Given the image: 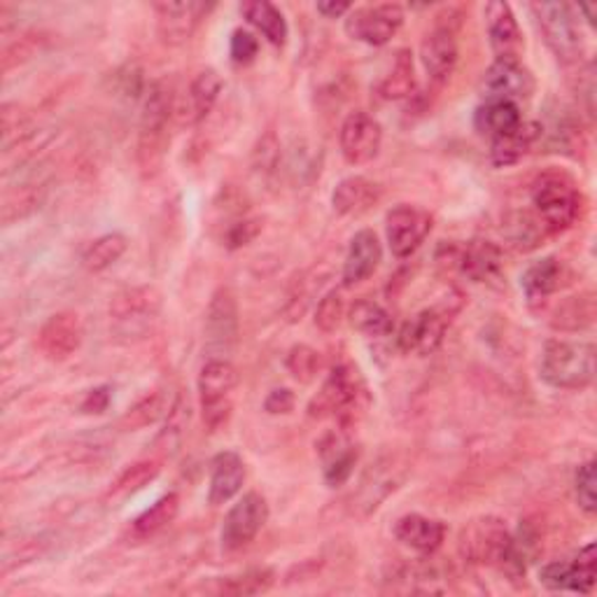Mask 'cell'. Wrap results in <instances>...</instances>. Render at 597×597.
Returning a JSON list of instances; mask_svg holds the SVG:
<instances>
[{"mask_svg":"<svg viewBox=\"0 0 597 597\" xmlns=\"http://www.w3.org/2000/svg\"><path fill=\"white\" fill-rule=\"evenodd\" d=\"M542 379L555 390H586L595 381V343L551 339L542 353Z\"/></svg>","mask_w":597,"mask_h":597,"instance_id":"1","label":"cell"},{"mask_svg":"<svg viewBox=\"0 0 597 597\" xmlns=\"http://www.w3.org/2000/svg\"><path fill=\"white\" fill-rule=\"evenodd\" d=\"M159 316L161 295L152 285L125 287L110 301V329L121 343H138L148 339Z\"/></svg>","mask_w":597,"mask_h":597,"instance_id":"2","label":"cell"},{"mask_svg":"<svg viewBox=\"0 0 597 597\" xmlns=\"http://www.w3.org/2000/svg\"><path fill=\"white\" fill-rule=\"evenodd\" d=\"M173 113H175V94L171 82L167 79L152 82L146 92V100H142V117H140L138 157L142 169H152L159 163L169 140L167 129Z\"/></svg>","mask_w":597,"mask_h":597,"instance_id":"3","label":"cell"},{"mask_svg":"<svg viewBox=\"0 0 597 597\" xmlns=\"http://www.w3.org/2000/svg\"><path fill=\"white\" fill-rule=\"evenodd\" d=\"M364 385L358 369L350 364L334 366L324 379L320 393L308 404L311 418H339L341 425H350L362 414Z\"/></svg>","mask_w":597,"mask_h":597,"instance_id":"4","label":"cell"},{"mask_svg":"<svg viewBox=\"0 0 597 597\" xmlns=\"http://www.w3.org/2000/svg\"><path fill=\"white\" fill-rule=\"evenodd\" d=\"M534 19L546 40L548 50L565 66L582 64L586 45L576 6L569 3H532Z\"/></svg>","mask_w":597,"mask_h":597,"instance_id":"5","label":"cell"},{"mask_svg":"<svg viewBox=\"0 0 597 597\" xmlns=\"http://www.w3.org/2000/svg\"><path fill=\"white\" fill-rule=\"evenodd\" d=\"M532 205L548 234L565 232L582 213V194L563 173H544L532 184Z\"/></svg>","mask_w":597,"mask_h":597,"instance_id":"6","label":"cell"},{"mask_svg":"<svg viewBox=\"0 0 597 597\" xmlns=\"http://www.w3.org/2000/svg\"><path fill=\"white\" fill-rule=\"evenodd\" d=\"M199 397L203 425L211 431L222 429L232 418V395L238 385V372L230 360L209 358L199 372Z\"/></svg>","mask_w":597,"mask_h":597,"instance_id":"7","label":"cell"},{"mask_svg":"<svg viewBox=\"0 0 597 597\" xmlns=\"http://www.w3.org/2000/svg\"><path fill=\"white\" fill-rule=\"evenodd\" d=\"M509 527L498 516H479L458 532V553L465 563L500 567L511 548Z\"/></svg>","mask_w":597,"mask_h":597,"instance_id":"8","label":"cell"},{"mask_svg":"<svg viewBox=\"0 0 597 597\" xmlns=\"http://www.w3.org/2000/svg\"><path fill=\"white\" fill-rule=\"evenodd\" d=\"M241 334L238 301L230 287H220L205 313V353L209 358L230 360Z\"/></svg>","mask_w":597,"mask_h":597,"instance_id":"9","label":"cell"},{"mask_svg":"<svg viewBox=\"0 0 597 597\" xmlns=\"http://www.w3.org/2000/svg\"><path fill=\"white\" fill-rule=\"evenodd\" d=\"M404 24V8L397 3H381L350 10L345 17V33L369 47H383L397 35Z\"/></svg>","mask_w":597,"mask_h":597,"instance_id":"10","label":"cell"},{"mask_svg":"<svg viewBox=\"0 0 597 597\" xmlns=\"http://www.w3.org/2000/svg\"><path fill=\"white\" fill-rule=\"evenodd\" d=\"M269 521V502L259 492H245V495L230 509L222 525V548L241 551L255 542L257 534Z\"/></svg>","mask_w":597,"mask_h":597,"instance_id":"11","label":"cell"},{"mask_svg":"<svg viewBox=\"0 0 597 597\" xmlns=\"http://www.w3.org/2000/svg\"><path fill=\"white\" fill-rule=\"evenodd\" d=\"M431 232V215L420 205H395L385 217V236L390 250L397 259L414 255Z\"/></svg>","mask_w":597,"mask_h":597,"instance_id":"12","label":"cell"},{"mask_svg":"<svg viewBox=\"0 0 597 597\" xmlns=\"http://www.w3.org/2000/svg\"><path fill=\"white\" fill-rule=\"evenodd\" d=\"M339 146L350 167H364L374 161L383 146V127L369 113H350L339 131Z\"/></svg>","mask_w":597,"mask_h":597,"instance_id":"13","label":"cell"},{"mask_svg":"<svg viewBox=\"0 0 597 597\" xmlns=\"http://www.w3.org/2000/svg\"><path fill=\"white\" fill-rule=\"evenodd\" d=\"M211 10L213 3H201V0H169V3H154L159 38L167 45L188 43Z\"/></svg>","mask_w":597,"mask_h":597,"instance_id":"14","label":"cell"},{"mask_svg":"<svg viewBox=\"0 0 597 597\" xmlns=\"http://www.w3.org/2000/svg\"><path fill=\"white\" fill-rule=\"evenodd\" d=\"M448 322H450V311H446V308L441 306L427 308V311L404 322V327L399 329L397 343L408 355L411 353L423 355V358L431 355L444 343Z\"/></svg>","mask_w":597,"mask_h":597,"instance_id":"15","label":"cell"},{"mask_svg":"<svg viewBox=\"0 0 597 597\" xmlns=\"http://www.w3.org/2000/svg\"><path fill=\"white\" fill-rule=\"evenodd\" d=\"M82 339H85V329H82L79 316L73 311H61L40 327L38 348L47 360L64 362L77 353Z\"/></svg>","mask_w":597,"mask_h":597,"instance_id":"16","label":"cell"},{"mask_svg":"<svg viewBox=\"0 0 597 597\" xmlns=\"http://www.w3.org/2000/svg\"><path fill=\"white\" fill-rule=\"evenodd\" d=\"M483 87L488 98H502L516 103L521 98H530L534 92V77L521 64V58H495L486 71Z\"/></svg>","mask_w":597,"mask_h":597,"instance_id":"17","label":"cell"},{"mask_svg":"<svg viewBox=\"0 0 597 597\" xmlns=\"http://www.w3.org/2000/svg\"><path fill=\"white\" fill-rule=\"evenodd\" d=\"M486 31L490 47L498 58H521L523 52V33L519 29L516 14H513L509 3L492 0L483 10Z\"/></svg>","mask_w":597,"mask_h":597,"instance_id":"18","label":"cell"},{"mask_svg":"<svg viewBox=\"0 0 597 597\" xmlns=\"http://www.w3.org/2000/svg\"><path fill=\"white\" fill-rule=\"evenodd\" d=\"M318 456L322 460V473L329 488H341L350 477H353L360 452L348 439L345 429L329 431L318 444Z\"/></svg>","mask_w":597,"mask_h":597,"instance_id":"19","label":"cell"},{"mask_svg":"<svg viewBox=\"0 0 597 597\" xmlns=\"http://www.w3.org/2000/svg\"><path fill=\"white\" fill-rule=\"evenodd\" d=\"M220 94H222V77L217 71L205 68L196 73V77L190 82L188 94H184V100L175 106L180 125L192 127L203 121L215 108Z\"/></svg>","mask_w":597,"mask_h":597,"instance_id":"20","label":"cell"},{"mask_svg":"<svg viewBox=\"0 0 597 597\" xmlns=\"http://www.w3.org/2000/svg\"><path fill=\"white\" fill-rule=\"evenodd\" d=\"M420 61L431 82H446L458 64L456 31L450 26L431 29L420 45Z\"/></svg>","mask_w":597,"mask_h":597,"instance_id":"21","label":"cell"},{"mask_svg":"<svg viewBox=\"0 0 597 597\" xmlns=\"http://www.w3.org/2000/svg\"><path fill=\"white\" fill-rule=\"evenodd\" d=\"M383 259V248L376 232L362 230L348 245V255L343 262V285L353 287L372 278Z\"/></svg>","mask_w":597,"mask_h":597,"instance_id":"22","label":"cell"},{"mask_svg":"<svg viewBox=\"0 0 597 597\" xmlns=\"http://www.w3.org/2000/svg\"><path fill=\"white\" fill-rule=\"evenodd\" d=\"M393 532L399 544L423 555L439 551L446 540V525L437 519L423 516V513H406V516L397 519Z\"/></svg>","mask_w":597,"mask_h":597,"instance_id":"23","label":"cell"},{"mask_svg":"<svg viewBox=\"0 0 597 597\" xmlns=\"http://www.w3.org/2000/svg\"><path fill=\"white\" fill-rule=\"evenodd\" d=\"M245 483V462L234 450H222L211 462V483H209V502L213 507H222L232 502Z\"/></svg>","mask_w":597,"mask_h":597,"instance_id":"24","label":"cell"},{"mask_svg":"<svg viewBox=\"0 0 597 597\" xmlns=\"http://www.w3.org/2000/svg\"><path fill=\"white\" fill-rule=\"evenodd\" d=\"M381 201V188L364 175L343 178L332 192L334 211L343 217H360L369 213Z\"/></svg>","mask_w":597,"mask_h":597,"instance_id":"25","label":"cell"},{"mask_svg":"<svg viewBox=\"0 0 597 597\" xmlns=\"http://www.w3.org/2000/svg\"><path fill=\"white\" fill-rule=\"evenodd\" d=\"M504 266L502 250L490 241H471L460 245L458 269L473 282H486L498 278Z\"/></svg>","mask_w":597,"mask_h":597,"instance_id":"26","label":"cell"},{"mask_svg":"<svg viewBox=\"0 0 597 597\" xmlns=\"http://www.w3.org/2000/svg\"><path fill=\"white\" fill-rule=\"evenodd\" d=\"M540 138H542V127L523 121V125L519 129H513L511 134L490 140V161L500 169L513 167V163L523 161L530 154L534 142H537Z\"/></svg>","mask_w":597,"mask_h":597,"instance_id":"27","label":"cell"},{"mask_svg":"<svg viewBox=\"0 0 597 597\" xmlns=\"http://www.w3.org/2000/svg\"><path fill=\"white\" fill-rule=\"evenodd\" d=\"M523 125V115L516 103L502 100V98H488L483 106L477 108L473 115V127L481 136H488L490 140L511 134Z\"/></svg>","mask_w":597,"mask_h":597,"instance_id":"28","label":"cell"},{"mask_svg":"<svg viewBox=\"0 0 597 597\" xmlns=\"http://www.w3.org/2000/svg\"><path fill=\"white\" fill-rule=\"evenodd\" d=\"M563 276H565L563 264L555 257H544L540 262H534L532 266H527V271L521 278L527 301L530 303L546 301L551 295L561 290Z\"/></svg>","mask_w":597,"mask_h":597,"instance_id":"29","label":"cell"},{"mask_svg":"<svg viewBox=\"0 0 597 597\" xmlns=\"http://www.w3.org/2000/svg\"><path fill=\"white\" fill-rule=\"evenodd\" d=\"M241 14L248 19V24L255 26L274 47H282L287 43L290 29H287L285 17L276 6L266 3V0H248V3L241 6Z\"/></svg>","mask_w":597,"mask_h":597,"instance_id":"30","label":"cell"},{"mask_svg":"<svg viewBox=\"0 0 597 597\" xmlns=\"http://www.w3.org/2000/svg\"><path fill=\"white\" fill-rule=\"evenodd\" d=\"M178 511H180V498L175 495V492H169V495L159 498L148 511L140 513L131 525V534L136 540H152L178 519Z\"/></svg>","mask_w":597,"mask_h":597,"instance_id":"31","label":"cell"},{"mask_svg":"<svg viewBox=\"0 0 597 597\" xmlns=\"http://www.w3.org/2000/svg\"><path fill=\"white\" fill-rule=\"evenodd\" d=\"M348 320H350V324H353L355 332H360L364 337H372V339L393 334V329H395L393 316H390L381 303H376L372 299H360L350 306Z\"/></svg>","mask_w":597,"mask_h":597,"instance_id":"32","label":"cell"},{"mask_svg":"<svg viewBox=\"0 0 597 597\" xmlns=\"http://www.w3.org/2000/svg\"><path fill=\"white\" fill-rule=\"evenodd\" d=\"M416 92V68H414V54L408 50H399L395 56L393 71H390L379 85V94L385 100H402L414 96Z\"/></svg>","mask_w":597,"mask_h":597,"instance_id":"33","label":"cell"},{"mask_svg":"<svg viewBox=\"0 0 597 597\" xmlns=\"http://www.w3.org/2000/svg\"><path fill=\"white\" fill-rule=\"evenodd\" d=\"M502 234L507 236V241L513 245L516 250H534L537 245L544 241V236L548 234V230L544 226V222L532 215V213H511L504 220Z\"/></svg>","mask_w":597,"mask_h":597,"instance_id":"34","label":"cell"},{"mask_svg":"<svg viewBox=\"0 0 597 597\" xmlns=\"http://www.w3.org/2000/svg\"><path fill=\"white\" fill-rule=\"evenodd\" d=\"M127 248H129V238L125 234H117V232L106 234L96 238L94 243H89V248L85 250V255H82V264H85L87 271L100 274L125 257Z\"/></svg>","mask_w":597,"mask_h":597,"instance_id":"35","label":"cell"},{"mask_svg":"<svg viewBox=\"0 0 597 597\" xmlns=\"http://www.w3.org/2000/svg\"><path fill=\"white\" fill-rule=\"evenodd\" d=\"M173 406L175 404H171L169 395L163 393V390H154V393L142 397L127 411V416L121 418V425H125L127 429H140V427L154 425L159 418L171 416Z\"/></svg>","mask_w":597,"mask_h":597,"instance_id":"36","label":"cell"},{"mask_svg":"<svg viewBox=\"0 0 597 597\" xmlns=\"http://www.w3.org/2000/svg\"><path fill=\"white\" fill-rule=\"evenodd\" d=\"M595 320V301L593 295L582 297H569L558 311L553 313V327L561 329V332H579V329L590 327Z\"/></svg>","mask_w":597,"mask_h":597,"instance_id":"37","label":"cell"},{"mask_svg":"<svg viewBox=\"0 0 597 597\" xmlns=\"http://www.w3.org/2000/svg\"><path fill=\"white\" fill-rule=\"evenodd\" d=\"M159 471H161L159 462H152V460H148V462H136V465L127 467L125 471L119 473V479L113 483L108 495L115 498V500L129 498V495H134V492L142 490L146 486H150L159 477Z\"/></svg>","mask_w":597,"mask_h":597,"instance_id":"38","label":"cell"},{"mask_svg":"<svg viewBox=\"0 0 597 597\" xmlns=\"http://www.w3.org/2000/svg\"><path fill=\"white\" fill-rule=\"evenodd\" d=\"M274 586V572L269 567H255L238 576H226L222 582V595H259Z\"/></svg>","mask_w":597,"mask_h":597,"instance_id":"39","label":"cell"},{"mask_svg":"<svg viewBox=\"0 0 597 597\" xmlns=\"http://www.w3.org/2000/svg\"><path fill=\"white\" fill-rule=\"evenodd\" d=\"M285 366H287V372L292 374L295 381H299V383H311L318 376L320 353H318L316 348L306 345V343L292 345L290 353H287Z\"/></svg>","mask_w":597,"mask_h":597,"instance_id":"40","label":"cell"},{"mask_svg":"<svg viewBox=\"0 0 597 597\" xmlns=\"http://www.w3.org/2000/svg\"><path fill=\"white\" fill-rule=\"evenodd\" d=\"M345 299L339 290H332V292H327L318 308H316V327L320 329V332L324 334H332L337 332V329L341 327L343 318H345Z\"/></svg>","mask_w":597,"mask_h":597,"instance_id":"41","label":"cell"},{"mask_svg":"<svg viewBox=\"0 0 597 597\" xmlns=\"http://www.w3.org/2000/svg\"><path fill=\"white\" fill-rule=\"evenodd\" d=\"M595 486H597L595 460H588L579 469H576V477H574V495H576V502H579V509L586 511L588 516H593V513L597 511V492H595Z\"/></svg>","mask_w":597,"mask_h":597,"instance_id":"42","label":"cell"},{"mask_svg":"<svg viewBox=\"0 0 597 597\" xmlns=\"http://www.w3.org/2000/svg\"><path fill=\"white\" fill-rule=\"evenodd\" d=\"M574 590L572 593H593L595 588V579H597V558H595V544H588L586 548L579 551L574 563Z\"/></svg>","mask_w":597,"mask_h":597,"instance_id":"43","label":"cell"},{"mask_svg":"<svg viewBox=\"0 0 597 597\" xmlns=\"http://www.w3.org/2000/svg\"><path fill=\"white\" fill-rule=\"evenodd\" d=\"M230 54L232 61L238 66H250L259 54V40L245 29H236L230 40Z\"/></svg>","mask_w":597,"mask_h":597,"instance_id":"44","label":"cell"},{"mask_svg":"<svg viewBox=\"0 0 597 597\" xmlns=\"http://www.w3.org/2000/svg\"><path fill=\"white\" fill-rule=\"evenodd\" d=\"M262 232V220L257 217H243L230 226V232L224 236V245L230 250L245 248V245L253 243Z\"/></svg>","mask_w":597,"mask_h":597,"instance_id":"45","label":"cell"},{"mask_svg":"<svg viewBox=\"0 0 597 597\" xmlns=\"http://www.w3.org/2000/svg\"><path fill=\"white\" fill-rule=\"evenodd\" d=\"M542 584L548 588V590H574V569H572V563H548L542 567V574H540Z\"/></svg>","mask_w":597,"mask_h":597,"instance_id":"46","label":"cell"},{"mask_svg":"<svg viewBox=\"0 0 597 597\" xmlns=\"http://www.w3.org/2000/svg\"><path fill=\"white\" fill-rule=\"evenodd\" d=\"M280 157V142L276 138V134H266L255 148L253 161H255V171L259 173H271L276 169Z\"/></svg>","mask_w":597,"mask_h":597,"instance_id":"47","label":"cell"},{"mask_svg":"<svg viewBox=\"0 0 597 597\" xmlns=\"http://www.w3.org/2000/svg\"><path fill=\"white\" fill-rule=\"evenodd\" d=\"M264 408H266V414H271V416H285V414H290V411L295 408V395H292V390H287V387L274 390V393H271L269 397H266Z\"/></svg>","mask_w":597,"mask_h":597,"instance_id":"48","label":"cell"},{"mask_svg":"<svg viewBox=\"0 0 597 597\" xmlns=\"http://www.w3.org/2000/svg\"><path fill=\"white\" fill-rule=\"evenodd\" d=\"M110 404V387H96L82 402V414H103Z\"/></svg>","mask_w":597,"mask_h":597,"instance_id":"49","label":"cell"},{"mask_svg":"<svg viewBox=\"0 0 597 597\" xmlns=\"http://www.w3.org/2000/svg\"><path fill=\"white\" fill-rule=\"evenodd\" d=\"M316 8L327 19H337V17H343V14H348L350 10H353V8H350V3H337V0H322V3H318Z\"/></svg>","mask_w":597,"mask_h":597,"instance_id":"50","label":"cell"},{"mask_svg":"<svg viewBox=\"0 0 597 597\" xmlns=\"http://www.w3.org/2000/svg\"><path fill=\"white\" fill-rule=\"evenodd\" d=\"M576 14H586V22L588 24H595L597 8L595 6H576Z\"/></svg>","mask_w":597,"mask_h":597,"instance_id":"51","label":"cell"}]
</instances>
